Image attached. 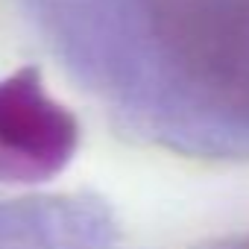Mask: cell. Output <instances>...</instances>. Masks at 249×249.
<instances>
[{
	"instance_id": "6da1fadb",
	"label": "cell",
	"mask_w": 249,
	"mask_h": 249,
	"mask_svg": "<svg viewBox=\"0 0 249 249\" xmlns=\"http://www.w3.org/2000/svg\"><path fill=\"white\" fill-rule=\"evenodd\" d=\"M150 56L182 100L249 123V0H138Z\"/></svg>"
},
{
	"instance_id": "7a4b0ae2",
	"label": "cell",
	"mask_w": 249,
	"mask_h": 249,
	"mask_svg": "<svg viewBox=\"0 0 249 249\" xmlns=\"http://www.w3.org/2000/svg\"><path fill=\"white\" fill-rule=\"evenodd\" d=\"M79 144L76 117L47 94L41 71L18 68L0 79V173L38 182L62 173Z\"/></svg>"
},
{
	"instance_id": "3957f363",
	"label": "cell",
	"mask_w": 249,
	"mask_h": 249,
	"mask_svg": "<svg viewBox=\"0 0 249 249\" xmlns=\"http://www.w3.org/2000/svg\"><path fill=\"white\" fill-rule=\"evenodd\" d=\"M214 249H249V234L234 237V240H226V243H220V246H214Z\"/></svg>"
}]
</instances>
